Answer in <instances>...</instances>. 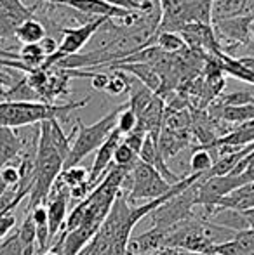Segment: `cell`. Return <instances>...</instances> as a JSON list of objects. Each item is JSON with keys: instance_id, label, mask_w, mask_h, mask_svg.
<instances>
[{"instance_id": "obj_1", "label": "cell", "mask_w": 254, "mask_h": 255, "mask_svg": "<svg viewBox=\"0 0 254 255\" xmlns=\"http://www.w3.org/2000/svg\"><path fill=\"white\" fill-rule=\"evenodd\" d=\"M64 160L59 156L56 148L51 142L49 135V120L42 122L38 128L37 149H35V174L31 181L30 191V203H28V212L33 210L38 205H45L49 198L52 186L56 179L63 172Z\"/></svg>"}, {"instance_id": "obj_2", "label": "cell", "mask_w": 254, "mask_h": 255, "mask_svg": "<svg viewBox=\"0 0 254 255\" xmlns=\"http://www.w3.org/2000/svg\"><path fill=\"white\" fill-rule=\"evenodd\" d=\"M89 101L91 98L66 104H51L42 101H3L0 103V127L21 128L47 120H66L71 111L85 106Z\"/></svg>"}, {"instance_id": "obj_3", "label": "cell", "mask_w": 254, "mask_h": 255, "mask_svg": "<svg viewBox=\"0 0 254 255\" xmlns=\"http://www.w3.org/2000/svg\"><path fill=\"white\" fill-rule=\"evenodd\" d=\"M129 103L126 101L120 106L113 108V111L106 113L101 120H98L92 125H84L80 120H77L75 124V141L71 144V153L68 156V160L64 161L63 170L71 167H77L85 156H89L92 151H98L99 146L108 139V135L115 130L117 127V118H119L120 111L126 110Z\"/></svg>"}, {"instance_id": "obj_4", "label": "cell", "mask_w": 254, "mask_h": 255, "mask_svg": "<svg viewBox=\"0 0 254 255\" xmlns=\"http://www.w3.org/2000/svg\"><path fill=\"white\" fill-rule=\"evenodd\" d=\"M126 181L131 182L129 191L124 193L126 200L131 207H138L141 203L152 202L160 196H166L173 189V186L159 174L148 163L138 160L132 165L131 172L126 177Z\"/></svg>"}, {"instance_id": "obj_5", "label": "cell", "mask_w": 254, "mask_h": 255, "mask_svg": "<svg viewBox=\"0 0 254 255\" xmlns=\"http://www.w3.org/2000/svg\"><path fill=\"white\" fill-rule=\"evenodd\" d=\"M197 182L192 184L190 188L185 189L183 193L167 200L166 203H162L157 210H153L148 215V221L152 222V228L167 229L171 226L178 224L181 221H187V219L195 215L193 214V207L197 205V195H199Z\"/></svg>"}, {"instance_id": "obj_6", "label": "cell", "mask_w": 254, "mask_h": 255, "mask_svg": "<svg viewBox=\"0 0 254 255\" xmlns=\"http://www.w3.org/2000/svg\"><path fill=\"white\" fill-rule=\"evenodd\" d=\"M44 2L58 3V5L70 7V9L77 10L78 14H85V16H94V17H110V19H120L122 24L132 26L139 14L129 12V10L113 7L106 3L105 0H44Z\"/></svg>"}, {"instance_id": "obj_7", "label": "cell", "mask_w": 254, "mask_h": 255, "mask_svg": "<svg viewBox=\"0 0 254 255\" xmlns=\"http://www.w3.org/2000/svg\"><path fill=\"white\" fill-rule=\"evenodd\" d=\"M122 137H124V135L115 128V130L108 135V139H106V141L99 146L98 151H96L94 161H92V167H91V170H89V179H87L91 189H94L96 186L99 184V181L105 177L106 170L112 167L113 153H115L117 146L122 142Z\"/></svg>"}, {"instance_id": "obj_8", "label": "cell", "mask_w": 254, "mask_h": 255, "mask_svg": "<svg viewBox=\"0 0 254 255\" xmlns=\"http://www.w3.org/2000/svg\"><path fill=\"white\" fill-rule=\"evenodd\" d=\"M30 17L33 12L23 0H0V38L14 37L16 28Z\"/></svg>"}, {"instance_id": "obj_9", "label": "cell", "mask_w": 254, "mask_h": 255, "mask_svg": "<svg viewBox=\"0 0 254 255\" xmlns=\"http://www.w3.org/2000/svg\"><path fill=\"white\" fill-rule=\"evenodd\" d=\"M167 229L150 228L148 231L131 236L127 243V255H153L167 249Z\"/></svg>"}, {"instance_id": "obj_10", "label": "cell", "mask_w": 254, "mask_h": 255, "mask_svg": "<svg viewBox=\"0 0 254 255\" xmlns=\"http://www.w3.org/2000/svg\"><path fill=\"white\" fill-rule=\"evenodd\" d=\"M112 71H124L136 78L141 85L150 89L152 92H157L162 85V77L152 66V64H139V63H122V64H108Z\"/></svg>"}, {"instance_id": "obj_11", "label": "cell", "mask_w": 254, "mask_h": 255, "mask_svg": "<svg viewBox=\"0 0 254 255\" xmlns=\"http://www.w3.org/2000/svg\"><path fill=\"white\" fill-rule=\"evenodd\" d=\"M24 148L23 139L17 135L14 128L0 127V170L12 160L21 156Z\"/></svg>"}, {"instance_id": "obj_12", "label": "cell", "mask_w": 254, "mask_h": 255, "mask_svg": "<svg viewBox=\"0 0 254 255\" xmlns=\"http://www.w3.org/2000/svg\"><path fill=\"white\" fill-rule=\"evenodd\" d=\"M45 37H47V35H45L44 23L35 19V17H30V19L23 21V23L16 28V31H14V38H16L17 42H21L23 45L40 44Z\"/></svg>"}, {"instance_id": "obj_13", "label": "cell", "mask_w": 254, "mask_h": 255, "mask_svg": "<svg viewBox=\"0 0 254 255\" xmlns=\"http://www.w3.org/2000/svg\"><path fill=\"white\" fill-rule=\"evenodd\" d=\"M17 236H19L23 255H35V252H37V228H35L33 219L28 212L24 215L23 224L17 229Z\"/></svg>"}, {"instance_id": "obj_14", "label": "cell", "mask_w": 254, "mask_h": 255, "mask_svg": "<svg viewBox=\"0 0 254 255\" xmlns=\"http://www.w3.org/2000/svg\"><path fill=\"white\" fill-rule=\"evenodd\" d=\"M49 135H51V142L56 148V151L66 161L71 153V137L64 134L58 120H49Z\"/></svg>"}, {"instance_id": "obj_15", "label": "cell", "mask_w": 254, "mask_h": 255, "mask_svg": "<svg viewBox=\"0 0 254 255\" xmlns=\"http://www.w3.org/2000/svg\"><path fill=\"white\" fill-rule=\"evenodd\" d=\"M220 117L230 124H246L254 120V103L246 106H220Z\"/></svg>"}, {"instance_id": "obj_16", "label": "cell", "mask_w": 254, "mask_h": 255, "mask_svg": "<svg viewBox=\"0 0 254 255\" xmlns=\"http://www.w3.org/2000/svg\"><path fill=\"white\" fill-rule=\"evenodd\" d=\"M129 92H131V96H129V99H127L129 108H131V110L134 111L138 117L150 106V103H152L153 98H155V94H153L150 89H146L145 85H141V84L138 85V89L131 87V91H129Z\"/></svg>"}, {"instance_id": "obj_17", "label": "cell", "mask_w": 254, "mask_h": 255, "mask_svg": "<svg viewBox=\"0 0 254 255\" xmlns=\"http://www.w3.org/2000/svg\"><path fill=\"white\" fill-rule=\"evenodd\" d=\"M214 161H216V156H213L211 151H207V149L200 148V149H197V151H193V154L190 156V168L193 174L204 175L206 172L211 170Z\"/></svg>"}, {"instance_id": "obj_18", "label": "cell", "mask_w": 254, "mask_h": 255, "mask_svg": "<svg viewBox=\"0 0 254 255\" xmlns=\"http://www.w3.org/2000/svg\"><path fill=\"white\" fill-rule=\"evenodd\" d=\"M157 47L164 52H178L185 47V40L181 35L174 33V31H162L157 35Z\"/></svg>"}, {"instance_id": "obj_19", "label": "cell", "mask_w": 254, "mask_h": 255, "mask_svg": "<svg viewBox=\"0 0 254 255\" xmlns=\"http://www.w3.org/2000/svg\"><path fill=\"white\" fill-rule=\"evenodd\" d=\"M89 179V170L87 168H82V167H71V168H66L59 174L58 181L63 182L68 189L73 188V186H78V184H84L87 182Z\"/></svg>"}, {"instance_id": "obj_20", "label": "cell", "mask_w": 254, "mask_h": 255, "mask_svg": "<svg viewBox=\"0 0 254 255\" xmlns=\"http://www.w3.org/2000/svg\"><path fill=\"white\" fill-rule=\"evenodd\" d=\"M132 87L131 78L127 77L124 71H115V73L110 77L108 87H106L105 92H108L110 96H120L124 92H129Z\"/></svg>"}, {"instance_id": "obj_21", "label": "cell", "mask_w": 254, "mask_h": 255, "mask_svg": "<svg viewBox=\"0 0 254 255\" xmlns=\"http://www.w3.org/2000/svg\"><path fill=\"white\" fill-rule=\"evenodd\" d=\"M117 130L120 132L122 135L131 134L132 130L138 128V115L131 110V108H126V110L120 111L119 118H117Z\"/></svg>"}, {"instance_id": "obj_22", "label": "cell", "mask_w": 254, "mask_h": 255, "mask_svg": "<svg viewBox=\"0 0 254 255\" xmlns=\"http://www.w3.org/2000/svg\"><path fill=\"white\" fill-rule=\"evenodd\" d=\"M138 160H139L138 153H134L129 146L124 144V142H120V144L117 146L115 153H113V165H117V167L132 168V165Z\"/></svg>"}, {"instance_id": "obj_23", "label": "cell", "mask_w": 254, "mask_h": 255, "mask_svg": "<svg viewBox=\"0 0 254 255\" xmlns=\"http://www.w3.org/2000/svg\"><path fill=\"white\" fill-rule=\"evenodd\" d=\"M254 96L251 92H232V94H225L220 98V106H246V104H253Z\"/></svg>"}, {"instance_id": "obj_24", "label": "cell", "mask_w": 254, "mask_h": 255, "mask_svg": "<svg viewBox=\"0 0 254 255\" xmlns=\"http://www.w3.org/2000/svg\"><path fill=\"white\" fill-rule=\"evenodd\" d=\"M0 255H23L19 236H17V229L10 233L5 240L0 242Z\"/></svg>"}, {"instance_id": "obj_25", "label": "cell", "mask_w": 254, "mask_h": 255, "mask_svg": "<svg viewBox=\"0 0 254 255\" xmlns=\"http://www.w3.org/2000/svg\"><path fill=\"white\" fill-rule=\"evenodd\" d=\"M0 179H2V182L7 186V188H16L19 186V170H17V165H5V167L0 170Z\"/></svg>"}, {"instance_id": "obj_26", "label": "cell", "mask_w": 254, "mask_h": 255, "mask_svg": "<svg viewBox=\"0 0 254 255\" xmlns=\"http://www.w3.org/2000/svg\"><path fill=\"white\" fill-rule=\"evenodd\" d=\"M105 2L110 3V5H113V7H119V9L129 10V12H136V14L152 10L150 7L143 5V3L138 2V0H105Z\"/></svg>"}, {"instance_id": "obj_27", "label": "cell", "mask_w": 254, "mask_h": 255, "mask_svg": "<svg viewBox=\"0 0 254 255\" xmlns=\"http://www.w3.org/2000/svg\"><path fill=\"white\" fill-rule=\"evenodd\" d=\"M145 132H141V130H132L131 134H127V135H124L122 137V142L126 146H129V148L132 149L134 153H138V156H139V151H141V146H143V142H145Z\"/></svg>"}, {"instance_id": "obj_28", "label": "cell", "mask_w": 254, "mask_h": 255, "mask_svg": "<svg viewBox=\"0 0 254 255\" xmlns=\"http://www.w3.org/2000/svg\"><path fill=\"white\" fill-rule=\"evenodd\" d=\"M14 226H16V215L12 212L9 214H0V242L5 240L7 236L12 233Z\"/></svg>"}, {"instance_id": "obj_29", "label": "cell", "mask_w": 254, "mask_h": 255, "mask_svg": "<svg viewBox=\"0 0 254 255\" xmlns=\"http://www.w3.org/2000/svg\"><path fill=\"white\" fill-rule=\"evenodd\" d=\"M89 78H91V85H92L94 91H106L108 82H110V75L96 71V73H91V77Z\"/></svg>"}, {"instance_id": "obj_30", "label": "cell", "mask_w": 254, "mask_h": 255, "mask_svg": "<svg viewBox=\"0 0 254 255\" xmlns=\"http://www.w3.org/2000/svg\"><path fill=\"white\" fill-rule=\"evenodd\" d=\"M239 63L244 64L246 68H249L251 71H254V56H246V57H237Z\"/></svg>"}, {"instance_id": "obj_31", "label": "cell", "mask_w": 254, "mask_h": 255, "mask_svg": "<svg viewBox=\"0 0 254 255\" xmlns=\"http://www.w3.org/2000/svg\"><path fill=\"white\" fill-rule=\"evenodd\" d=\"M242 214H244V217L248 219L249 228L254 229V208H253V210H246V212H242Z\"/></svg>"}, {"instance_id": "obj_32", "label": "cell", "mask_w": 254, "mask_h": 255, "mask_svg": "<svg viewBox=\"0 0 254 255\" xmlns=\"http://www.w3.org/2000/svg\"><path fill=\"white\" fill-rule=\"evenodd\" d=\"M7 101V87H3V85H0V103Z\"/></svg>"}, {"instance_id": "obj_33", "label": "cell", "mask_w": 254, "mask_h": 255, "mask_svg": "<svg viewBox=\"0 0 254 255\" xmlns=\"http://www.w3.org/2000/svg\"><path fill=\"white\" fill-rule=\"evenodd\" d=\"M92 249H94V242H91V243H89V245L85 247V249H84V250H82V252H80V255H89V254L92 252Z\"/></svg>"}]
</instances>
